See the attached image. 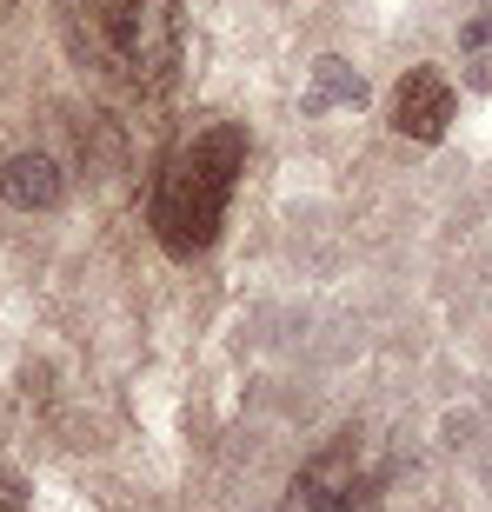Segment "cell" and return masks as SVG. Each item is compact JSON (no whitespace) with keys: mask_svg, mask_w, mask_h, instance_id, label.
<instances>
[{"mask_svg":"<svg viewBox=\"0 0 492 512\" xmlns=\"http://www.w3.org/2000/svg\"><path fill=\"white\" fill-rule=\"evenodd\" d=\"M0 200L20 213H54L67 200V173H60L54 153H14L0 167Z\"/></svg>","mask_w":492,"mask_h":512,"instance_id":"5","label":"cell"},{"mask_svg":"<svg viewBox=\"0 0 492 512\" xmlns=\"http://www.w3.org/2000/svg\"><path fill=\"white\" fill-rule=\"evenodd\" d=\"M240 173H246V127L213 120V127H200L193 140H180V147L160 160V173H153V200H147L153 240H160L173 260H200V253L220 240V227H227Z\"/></svg>","mask_w":492,"mask_h":512,"instance_id":"2","label":"cell"},{"mask_svg":"<svg viewBox=\"0 0 492 512\" xmlns=\"http://www.w3.org/2000/svg\"><path fill=\"white\" fill-rule=\"evenodd\" d=\"M280 512H379V479L346 439V446H326L320 459H306L293 473Z\"/></svg>","mask_w":492,"mask_h":512,"instance_id":"3","label":"cell"},{"mask_svg":"<svg viewBox=\"0 0 492 512\" xmlns=\"http://www.w3.org/2000/svg\"><path fill=\"white\" fill-rule=\"evenodd\" d=\"M366 100V80L346 67V60H320L313 67V94H306V107L313 114H326V107H360Z\"/></svg>","mask_w":492,"mask_h":512,"instance_id":"6","label":"cell"},{"mask_svg":"<svg viewBox=\"0 0 492 512\" xmlns=\"http://www.w3.org/2000/svg\"><path fill=\"white\" fill-rule=\"evenodd\" d=\"M7 7H14V0H0V14H7Z\"/></svg>","mask_w":492,"mask_h":512,"instance_id":"8","label":"cell"},{"mask_svg":"<svg viewBox=\"0 0 492 512\" xmlns=\"http://www.w3.org/2000/svg\"><path fill=\"white\" fill-rule=\"evenodd\" d=\"M60 40L74 67L133 94H160L180 67L187 20L180 0H60Z\"/></svg>","mask_w":492,"mask_h":512,"instance_id":"1","label":"cell"},{"mask_svg":"<svg viewBox=\"0 0 492 512\" xmlns=\"http://www.w3.org/2000/svg\"><path fill=\"white\" fill-rule=\"evenodd\" d=\"M0 512H27V486H20L7 466H0Z\"/></svg>","mask_w":492,"mask_h":512,"instance_id":"7","label":"cell"},{"mask_svg":"<svg viewBox=\"0 0 492 512\" xmlns=\"http://www.w3.org/2000/svg\"><path fill=\"white\" fill-rule=\"evenodd\" d=\"M453 87H446V74H433V67H413V74L393 87V127L406 133V140H439V133L453 127Z\"/></svg>","mask_w":492,"mask_h":512,"instance_id":"4","label":"cell"}]
</instances>
